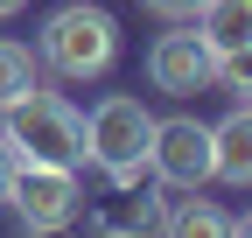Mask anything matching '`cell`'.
<instances>
[{
  "mask_svg": "<svg viewBox=\"0 0 252 238\" xmlns=\"http://www.w3.org/2000/svg\"><path fill=\"white\" fill-rule=\"evenodd\" d=\"M91 217H98V231L105 238H140V231H154V217H161V203H119V210H91Z\"/></svg>",
  "mask_w": 252,
  "mask_h": 238,
  "instance_id": "11",
  "label": "cell"
},
{
  "mask_svg": "<svg viewBox=\"0 0 252 238\" xmlns=\"http://www.w3.org/2000/svg\"><path fill=\"white\" fill-rule=\"evenodd\" d=\"M7 175H14V154H7V140H0V189H7Z\"/></svg>",
  "mask_w": 252,
  "mask_h": 238,
  "instance_id": "13",
  "label": "cell"
},
{
  "mask_svg": "<svg viewBox=\"0 0 252 238\" xmlns=\"http://www.w3.org/2000/svg\"><path fill=\"white\" fill-rule=\"evenodd\" d=\"M196 35L210 42V56L252 49V0H203L196 7Z\"/></svg>",
  "mask_w": 252,
  "mask_h": 238,
  "instance_id": "8",
  "label": "cell"
},
{
  "mask_svg": "<svg viewBox=\"0 0 252 238\" xmlns=\"http://www.w3.org/2000/svg\"><path fill=\"white\" fill-rule=\"evenodd\" d=\"M147 154H154V112L140 98L112 91V98L91 105V119H84V161H98V175L112 189H133L147 175Z\"/></svg>",
  "mask_w": 252,
  "mask_h": 238,
  "instance_id": "2",
  "label": "cell"
},
{
  "mask_svg": "<svg viewBox=\"0 0 252 238\" xmlns=\"http://www.w3.org/2000/svg\"><path fill=\"white\" fill-rule=\"evenodd\" d=\"M210 42L196 35V21H168V35L147 49V77H154V91H168V98H189V91H210Z\"/></svg>",
  "mask_w": 252,
  "mask_h": 238,
  "instance_id": "6",
  "label": "cell"
},
{
  "mask_svg": "<svg viewBox=\"0 0 252 238\" xmlns=\"http://www.w3.org/2000/svg\"><path fill=\"white\" fill-rule=\"evenodd\" d=\"M21 7H28V0H0V21H7V14H21Z\"/></svg>",
  "mask_w": 252,
  "mask_h": 238,
  "instance_id": "14",
  "label": "cell"
},
{
  "mask_svg": "<svg viewBox=\"0 0 252 238\" xmlns=\"http://www.w3.org/2000/svg\"><path fill=\"white\" fill-rule=\"evenodd\" d=\"M0 203H14V224L28 238H49V231H70L84 210V189H77V168H49V161H14Z\"/></svg>",
  "mask_w": 252,
  "mask_h": 238,
  "instance_id": "4",
  "label": "cell"
},
{
  "mask_svg": "<svg viewBox=\"0 0 252 238\" xmlns=\"http://www.w3.org/2000/svg\"><path fill=\"white\" fill-rule=\"evenodd\" d=\"M0 140H7L14 161H49V168L84 161V119L70 112V98L42 91V84L14 105H0Z\"/></svg>",
  "mask_w": 252,
  "mask_h": 238,
  "instance_id": "1",
  "label": "cell"
},
{
  "mask_svg": "<svg viewBox=\"0 0 252 238\" xmlns=\"http://www.w3.org/2000/svg\"><path fill=\"white\" fill-rule=\"evenodd\" d=\"M147 168L161 175L168 189H203L210 182V126L203 119H154V154Z\"/></svg>",
  "mask_w": 252,
  "mask_h": 238,
  "instance_id": "5",
  "label": "cell"
},
{
  "mask_svg": "<svg viewBox=\"0 0 252 238\" xmlns=\"http://www.w3.org/2000/svg\"><path fill=\"white\" fill-rule=\"evenodd\" d=\"M154 224H161V238H231L238 217H224L217 203H168Z\"/></svg>",
  "mask_w": 252,
  "mask_h": 238,
  "instance_id": "9",
  "label": "cell"
},
{
  "mask_svg": "<svg viewBox=\"0 0 252 238\" xmlns=\"http://www.w3.org/2000/svg\"><path fill=\"white\" fill-rule=\"evenodd\" d=\"M147 14H161V21H196V7L203 0H140Z\"/></svg>",
  "mask_w": 252,
  "mask_h": 238,
  "instance_id": "12",
  "label": "cell"
},
{
  "mask_svg": "<svg viewBox=\"0 0 252 238\" xmlns=\"http://www.w3.org/2000/svg\"><path fill=\"white\" fill-rule=\"evenodd\" d=\"M210 182H224V189L252 182V112L245 105H231V119L210 126Z\"/></svg>",
  "mask_w": 252,
  "mask_h": 238,
  "instance_id": "7",
  "label": "cell"
},
{
  "mask_svg": "<svg viewBox=\"0 0 252 238\" xmlns=\"http://www.w3.org/2000/svg\"><path fill=\"white\" fill-rule=\"evenodd\" d=\"M35 84H42V63H35V49H28V42H14V35H0V105L28 98Z\"/></svg>",
  "mask_w": 252,
  "mask_h": 238,
  "instance_id": "10",
  "label": "cell"
},
{
  "mask_svg": "<svg viewBox=\"0 0 252 238\" xmlns=\"http://www.w3.org/2000/svg\"><path fill=\"white\" fill-rule=\"evenodd\" d=\"M112 56H119V21H112L105 7H84V0H77V7H56V14L42 21L35 63H49L56 77H70V84L105 77Z\"/></svg>",
  "mask_w": 252,
  "mask_h": 238,
  "instance_id": "3",
  "label": "cell"
}]
</instances>
